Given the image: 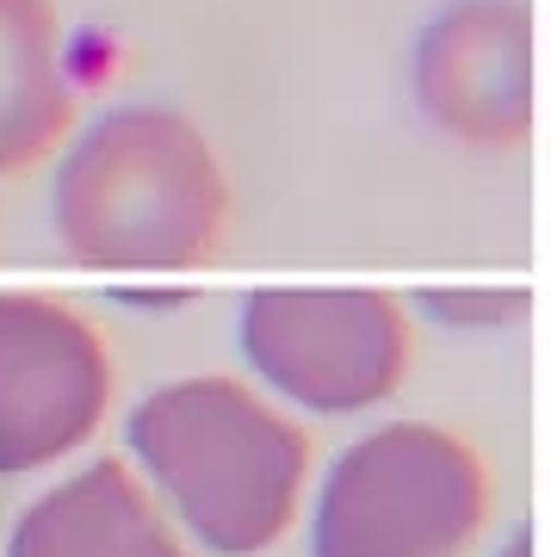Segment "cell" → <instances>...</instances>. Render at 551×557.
<instances>
[{"mask_svg":"<svg viewBox=\"0 0 551 557\" xmlns=\"http://www.w3.org/2000/svg\"><path fill=\"white\" fill-rule=\"evenodd\" d=\"M230 193L211 143L168 106H124L69 149L50 223L69 260L119 273H174L217 248Z\"/></svg>","mask_w":551,"mask_h":557,"instance_id":"obj_1","label":"cell"},{"mask_svg":"<svg viewBox=\"0 0 551 557\" xmlns=\"http://www.w3.org/2000/svg\"><path fill=\"white\" fill-rule=\"evenodd\" d=\"M124 440L205 552L248 557L292 527L310 440L236 379H180L143 397Z\"/></svg>","mask_w":551,"mask_h":557,"instance_id":"obj_2","label":"cell"},{"mask_svg":"<svg viewBox=\"0 0 551 557\" xmlns=\"http://www.w3.org/2000/svg\"><path fill=\"white\" fill-rule=\"evenodd\" d=\"M483 527V465L433 421H396L329 465L310 557H458Z\"/></svg>","mask_w":551,"mask_h":557,"instance_id":"obj_3","label":"cell"},{"mask_svg":"<svg viewBox=\"0 0 551 557\" xmlns=\"http://www.w3.org/2000/svg\"><path fill=\"white\" fill-rule=\"evenodd\" d=\"M242 354L260 384L316 416L372 409L409 372V329L384 292H255Z\"/></svg>","mask_w":551,"mask_h":557,"instance_id":"obj_4","label":"cell"},{"mask_svg":"<svg viewBox=\"0 0 551 557\" xmlns=\"http://www.w3.org/2000/svg\"><path fill=\"white\" fill-rule=\"evenodd\" d=\"M112 397L99 335L57 298H0V478L75 453Z\"/></svg>","mask_w":551,"mask_h":557,"instance_id":"obj_5","label":"cell"},{"mask_svg":"<svg viewBox=\"0 0 551 557\" xmlns=\"http://www.w3.org/2000/svg\"><path fill=\"white\" fill-rule=\"evenodd\" d=\"M415 100L458 143H521L532 131V7L446 0L415 44Z\"/></svg>","mask_w":551,"mask_h":557,"instance_id":"obj_6","label":"cell"},{"mask_svg":"<svg viewBox=\"0 0 551 557\" xmlns=\"http://www.w3.org/2000/svg\"><path fill=\"white\" fill-rule=\"evenodd\" d=\"M7 557H186L161 527L149 496L119 458H99L44 502H32L13 527Z\"/></svg>","mask_w":551,"mask_h":557,"instance_id":"obj_7","label":"cell"},{"mask_svg":"<svg viewBox=\"0 0 551 557\" xmlns=\"http://www.w3.org/2000/svg\"><path fill=\"white\" fill-rule=\"evenodd\" d=\"M75 124L62 69V25L50 0H0V174L38 168Z\"/></svg>","mask_w":551,"mask_h":557,"instance_id":"obj_8","label":"cell"},{"mask_svg":"<svg viewBox=\"0 0 551 557\" xmlns=\"http://www.w3.org/2000/svg\"><path fill=\"white\" fill-rule=\"evenodd\" d=\"M421 310L446 329H502V317H527V292H421Z\"/></svg>","mask_w":551,"mask_h":557,"instance_id":"obj_9","label":"cell"},{"mask_svg":"<svg viewBox=\"0 0 551 557\" xmlns=\"http://www.w3.org/2000/svg\"><path fill=\"white\" fill-rule=\"evenodd\" d=\"M495 557H532V527H521V533H514V539H509V545H502Z\"/></svg>","mask_w":551,"mask_h":557,"instance_id":"obj_10","label":"cell"}]
</instances>
